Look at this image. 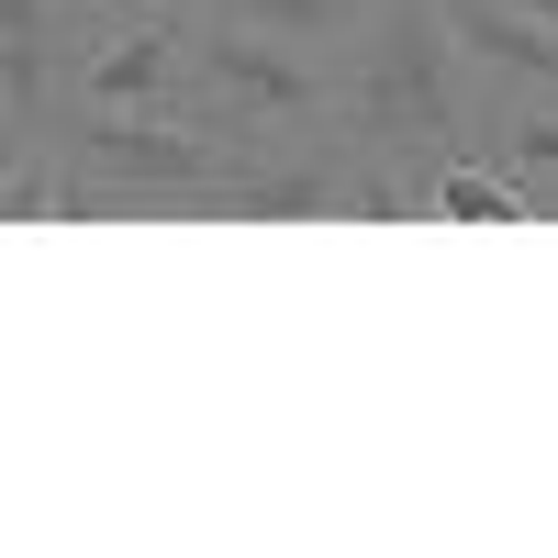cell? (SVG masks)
<instances>
[{
    "label": "cell",
    "mask_w": 558,
    "mask_h": 558,
    "mask_svg": "<svg viewBox=\"0 0 558 558\" xmlns=\"http://www.w3.org/2000/svg\"><path fill=\"white\" fill-rule=\"evenodd\" d=\"M357 68L336 78V134L357 157L402 168L425 191L436 157H470L481 123H470V89H458V45H447V12L436 0H368V23L347 34Z\"/></svg>",
    "instance_id": "1"
},
{
    "label": "cell",
    "mask_w": 558,
    "mask_h": 558,
    "mask_svg": "<svg viewBox=\"0 0 558 558\" xmlns=\"http://www.w3.org/2000/svg\"><path fill=\"white\" fill-rule=\"evenodd\" d=\"M45 146H57V168L101 179L112 202H202L246 168L235 134H213L202 112H101V101H57Z\"/></svg>",
    "instance_id": "2"
},
{
    "label": "cell",
    "mask_w": 558,
    "mask_h": 558,
    "mask_svg": "<svg viewBox=\"0 0 558 558\" xmlns=\"http://www.w3.org/2000/svg\"><path fill=\"white\" fill-rule=\"evenodd\" d=\"M191 78H202V101L223 112H246V123H279L291 146H313V123H336V78H324L313 45H279L257 23H202L191 12Z\"/></svg>",
    "instance_id": "3"
},
{
    "label": "cell",
    "mask_w": 558,
    "mask_h": 558,
    "mask_svg": "<svg viewBox=\"0 0 558 558\" xmlns=\"http://www.w3.org/2000/svg\"><path fill=\"white\" fill-rule=\"evenodd\" d=\"M68 101H101V112H179L191 89V12H157V23H101L57 68Z\"/></svg>",
    "instance_id": "4"
},
{
    "label": "cell",
    "mask_w": 558,
    "mask_h": 558,
    "mask_svg": "<svg viewBox=\"0 0 558 558\" xmlns=\"http://www.w3.org/2000/svg\"><path fill=\"white\" fill-rule=\"evenodd\" d=\"M436 12H447L458 68H502V78L558 89V34H547L536 12H514V0H436Z\"/></svg>",
    "instance_id": "5"
},
{
    "label": "cell",
    "mask_w": 558,
    "mask_h": 558,
    "mask_svg": "<svg viewBox=\"0 0 558 558\" xmlns=\"http://www.w3.org/2000/svg\"><path fill=\"white\" fill-rule=\"evenodd\" d=\"M425 213H447V223H536V191L470 146V157H436L425 168Z\"/></svg>",
    "instance_id": "6"
},
{
    "label": "cell",
    "mask_w": 558,
    "mask_h": 558,
    "mask_svg": "<svg viewBox=\"0 0 558 558\" xmlns=\"http://www.w3.org/2000/svg\"><path fill=\"white\" fill-rule=\"evenodd\" d=\"M0 89L45 134V112H57V12L45 0H0Z\"/></svg>",
    "instance_id": "7"
},
{
    "label": "cell",
    "mask_w": 558,
    "mask_h": 558,
    "mask_svg": "<svg viewBox=\"0 0 558 558\" xmlns=\"http://www.w3.org/2000/svg\"><path fill=\"white\" fill-rule=\"evenodd\" d=\"M223 23H257V34H279V45H347L357 23H368V0H213Z\"/></svg>",
    "instance_id": "8"
},
{
    "label": "cell",
    "mask_w": 558,
    "mask_h": 558,
    "mask_svg": "<svg viewBox=\"0 0 558 558\" xmlns=\"http://www.w3.org/2000/svg\"><path fill=\"white\" fill-rule=\"evenodd\" d=\"M481 157H492V168H514L525 191H536V179H558V112H514L502 134H481Z\"/></svg>",
    "instance_id": "9"
},
{
    "label": "cell",
    "mask_w": 558,
    "mask_h": 558,
    "mask_svg": "<svg viewBox=\"0 0 558 558\" xmlns=\"http://www.w3.org/2000/svg\"><path fill=\"white\" fill-rule=\"evenodd\" d=\"M78 12H101V23H157V12H202V0H78Z\"/></svg>",
    "instance_id": "10"
},
{
    "label": "cell",
    "mask_w": 558,
    "mask_h": 558,
    "mask_svg": "<svg viewBox=\"0 0 558 558\" xmlns=\"http://www.w3.org/2000/svg\"><path fill=\"white\" fill-rule=\"evenodd\" d=\"M23 146H34V123H23V101H12V89H0V179L23 168Z\"/></svg>",
    "instance_id": "11"
},
{
    "label": "cell",
    "mask_w": 558,
    "mask_h": 558,
    "mask_svg": "<svg viewBox=\"0 0 558 558\" xmlns=\"http://www.w3.org/2000/svg\"><path fill=\"white\" fill-rule=\"evenodd\" d=\"M514 12H536V23H547V34H558V0H514Z\"/></svg>",
    "instance_id": "12"
}]
</instances>
